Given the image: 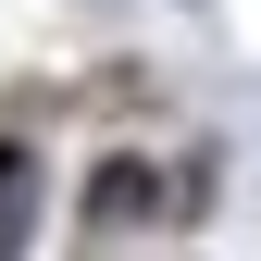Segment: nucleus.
<instances>
[{
  "instance_id": "f257e3e1",
  "label": "nucleus",
  "mask_w": 261,
  "mask_h": 261,
  "mask_svg": "<svg viewBox=\"0 0 261 261\" xmlns=\"http://www.w3.org/2000/svg\"><path fill=\"white\" fill-rule=\"evenodd\" d=\"M25 224H38V162H25V149H0V261L25 249Z\"/></svg>"
}]
</instances>
